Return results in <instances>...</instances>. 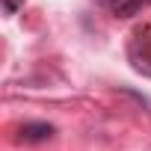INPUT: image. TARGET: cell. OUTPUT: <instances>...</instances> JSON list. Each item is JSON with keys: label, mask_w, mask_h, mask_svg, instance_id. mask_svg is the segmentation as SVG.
<instances>
[{"label": "cell", "mask_w": 151, "mask_h": 151, "mask_svg": "<svg viewBox=\"0 0 151 151\" xmlns=\"http://www.w3.org/2000/svg\"><path fill=\"white\" fill-rule=\"evenodd\" d=\"M18 136H21V142H45V139L53 136V124H47V122H27V124H21Z\"/></svg>", "instance_id": "obj_1"}, {"label": "cell", "mask_w": 151, "mask_h": 151, "mask_svg": "<svg viewBox=\"0 0 151 151\" xmlns=\"http://www.w3.org/2000/svg\"><path fill=\"white\" fill-rule=\"evenodd\" d=\"M21 6H24V0H3V12L6 15H15Z\"/></svg>", "instance_id": "obj_3"}, {"label": "cell", "mask_w": 151, "mask_h": 151, "mask_svg": "<svg viewBox=\"0 0 151 151\" xmlns=\"http://www.w3.org/2000/svg\"><path fill=\"white\" fill-rule=\"evenodd\" d=\"M148 3H151V0H148Z\"/></svg>", "instance_id": "obj_4"}, {"label": "cell", "mask_w": 151, "mask_h": 151, "mask_svg": "<svg viewBox=\"0 0 151 151\" xmlns=\"http://www.w3.org/2000/svg\"><path fill=\"white\" fill-rule=\"evenodd\" d=\"M95 3H101L107 9H116V15H130L139 6V0H95Z\"/></svg>", "instance_id": "obj_2"}]
</instances>
